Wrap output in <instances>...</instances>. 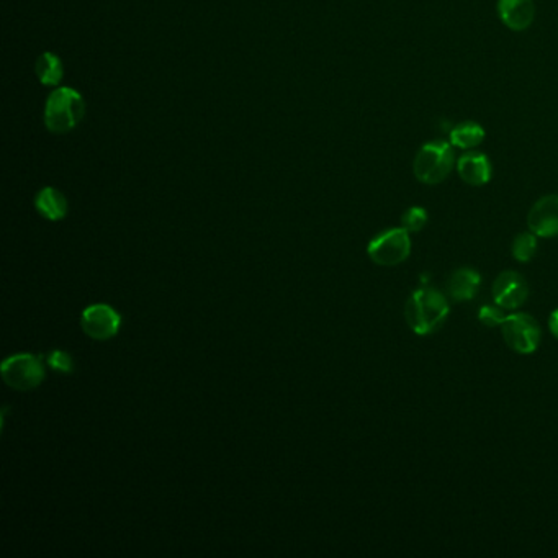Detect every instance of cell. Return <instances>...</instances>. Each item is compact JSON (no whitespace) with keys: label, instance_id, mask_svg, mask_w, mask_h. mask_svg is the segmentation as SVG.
<instances>
[{"label":"cell","instance_id":"obj_1","mask_svg":"<svg viewBox=\"0 0 558 558\" xmlns=\"http://www.w3.org/2000/svg\"><path fill=\"white\" fill-rule=\"evenodd\" d=\"M408 326L417 336H427L442 326L449 316V302L431 287H421L408 298L405 306Z\"/></svg>","mask_w":558,"mask_h":558},{"label":"cell","instance_id":"obj_2","mask_svg":"<svg viewBox=\"0 0 558 558\" xmlns=\"http://www.w3.org/2000/svg\"><path fill=\"white\" fill-rule=\"evenodd\" d=\"M86 115V102L82 95L71 87L56 89L47 97L45 124L51 133L64 134L74 130Z\"/></svg>","mask_w":558,"mask_h":558},{"label":"cell","instance_id":"obj_3","mask_svg":"<svg viewBox=\"0 0 558 558\" xmlns=\"http://www.w3.org/2000/svg\"><path fill=\"white\" fill-rule=\"evenodd\" d=\"M454 150L449 142H426L415 158L413 171L419 182L427 185L441 184L454 167Z\"/></svg>","mask_w":558,"mask_h":558},{"label":"cell","instance_id":"obj_4","mask_svg":"<svg viewBox=\"0 0 558 558\" xmlns=\"http://www.w3.org/2000/svg\"><path fill=\"white\" fill-rule=\"evenodd\" d=\"M502 339L508 344L510 349L518 354H532L539 348L540 326L526 313H514L506 314L502 324Z\"/></svg>","mask_w":558,"mask_h":558},{"label":"cell","instance_id":"obj_5","mask_svg":"<svg viewBox=\"0 0 558 558\" xmlns=\"http://www.w3.org/2000/svg\"><path fill=\"white\" fill-rule=\"evenodd\" d=\"M367 251H369L370 259L375 264L385 265V267L401 264L407 261L411 253L409 233L405 227L388 229L370 241Z\"/></svg>","mask_w":558,"mask_h":558},{"label":"cell","instance_id":"obj_6","mask_svg":"<svg viewBox=\"0 0 558 558\" xmlns=\"http://www.w3.org/2000/svg\"><path fill=\"white\" fill-rule=\"evenodd\" d=\"M2 377L9 387L15 390H33L45 380V367L39 357L31 354H19L2 364Z\"/></svg>","mask_w":558,"mask_h":558},{"label":"cell","instance_id":"obj_7","mask_svg":"<svg viewBox=\"0 0 558 558\" xmlns=\"http://www.w3.org/2000/svg\"><path fill=\"white\" fill-rule=\"evenodd\" d=\"M120 326V314L108 305H94L82 313V330L89 338L97 341H107L114 338Z\"/></svg>","mask_w":558,"mask_h":558},{"label":"cell","instance_id":"obj_8","mask_svg":"<svg viewBox=\"0 0 558 558\" xmlns=\"http://www.w3.org/2000/svg\"><path fill=\"white\" fill-rule=\"evenodd\" d=\"M529 287L524 277L516 272H502L493 284V298L502 310H516L524 305Z\"/></svg>","mask_w":558,"mask_h":558},{"label":"cell","instance_id":"obj_9","mask_svg":"<svg viewBox=\"0 0 558 558\" xmlns=\"http://www.w3.org/2000/svg\"><path fill=\"white\" fill-rule=\"evenodd\" d=\"M528 225L536 236H557L558 195H547L537 200L530 209Z\"/></svg>","mask_w":558,"mask_h":558},{"label":"cell","instance_id":"obj_10","mask_svg":"<svg viewBox=\"0 0 558 558\" xmlns=\"http://www.w3.org/2000/svg\"><path fill=\"white\" fill-rule=\"evenodd\" d=\"M498 13L508 29L522 31L534 21L536 7L532 0H498Z\"/></svg>","mask_w":558,"mask_h":558},{"label":"cell","instance_id":"obj_11","mask_svg":"<svg viewBox=\"0 0 558 558\" xmlns=\"http://www.w3.org/2000/svg\"><path fill=\"white\" fill-rule=\"evenodd\" d=\"M459 176L473 187H480L492 179V164L483 152H467L457 164Z\"/></svg>","mask_w":558,"mask_h":558},{"label":"cell","instance_id":"obj_12","mask_svg":"<svg viewBox=\"0 0 558 558\" xmlns=\"http://www.w3.org/2000/svg\"><path fill=\"white\" fill-rule=\"evenodd\" d=\"M482 284V277L473 269H459L447 282V294L454 302L472 300Z\"/></svg>","mask_w":558,"mask_h":558},{"label":"cell","instance_id":"obj_13","mask_svg":"<svg viewBox=\"0 0 558 558\" xmlns=\"http://www.w3.org/2000/svg\"><path fill=\"white\" fill-rule=\"evenodd\" d=\"M35 207L47 219L57 221L66 217L67 200L59 190L45 187L35 199Z\"/></svg>","mask_w":558,"mask_h":558},{"label":"cell","instance_id":"obj_14","mask_svg":"<svg viewBox=\"0 0 558 558\" xmlns=\"http://www.w3.org/2000/svg\"><path fill=\"white\" fill-rule=\"evenodd\" d=\"M485 140V130L475 122L457 124L451 132V144L460 150H472Z\"/></svg>","mask_w":558,"mask_h":558},{"label":"cell","instance_id":"obj_15","mask_svg":"<svg viewBox=\"0 0 558 558\" xmlns=\"http://www.w3.org/2000/svg\"><path fill=\"white\" fill-rule=\"evenodd\" d=\"M37 76L43 86H57L64 76L61 59L53 53H43L37 61Z\"/></svg>","mask_w":558,"mask_h":558},{"label":"cell","instance_id":"obj_16","mask_svg":"<svg viewBox=\"0 0 558 558\" xmlns=\"http://www.w3.org/2000/svg\"><path fill=\"white\" fill-rule=\"evenodd\" d=\"M537 239L534 233H522L512 241V256L519 262H529L536 256Z\"/></svg>","mask_w":558,"mask_h":558},{"label":"cell","instance_id":"obj_17","mask_svg":"<svg viewBox=\"0 0 558 558\" xmlns=\"http://www.w3.org/2000/svg\"><path fill=\"white\" fill-rule=\"evenodd\" d=\"M427 211L421 207H411L405 211L401 218V225L407 229L408 233H417L426 227Z\"/></svg>","mask_w":558,"mask_h":558},{"label":"cell","instance_id":"obj_18","mask_svg":"<svg viewBox=\"0 0 558 558\" xmlns=\"http://www.w3.org/2000/svg\"><path fill=\"white\" fill-rule=\"evenodd\" d=\"M47 364L51 369L57 370V372H64V373H71L74 369V364L71 356L64 352V350H53L47 357Z\"/></svg>","mask_w":558,"mask_h":558},{"label":"cell","instance_id":"obj_19","mask_svg":"<svg viewBox=\"0 0 558 558\" xmlns=\"http://www.w3.org/2000/svg\"><path fill=\"white\" fill-rule=\"evenodd\" d=\"M504 316H506V314H504L500 308H493V306H483L480 313H478L480 322H482L485 326H488V328L500 326L502 320H504Z\"/></svg>","mask_w":558,"mask_h":558},{"label":"cell","instance_id":"obj_20","mask_svg":"<svg viewBox=\"0 0 558 558\" xmlns=\"http://www.w3.org/2000/svg\"><path fill=\"white\" fill-rule=\"evenodd\" d=\"M549 330L558 339V310L552 312L549 316Z\"/></svg>","mask_w":558,"mask_h":558}]
</instances>
